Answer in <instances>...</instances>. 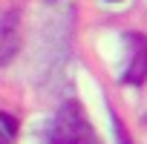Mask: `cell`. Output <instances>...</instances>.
<instances>
[{
  "mask_svg": "<svg viewBox=\"0 0 147 144\" xmlns=\"http://www.w3.org/2000/svg\"><path fill=\"white\" fill-rule=\"evenodd\" d=\"M0 138H6V133H3V130H0Z\"/></svg>",
  "mask_w": 147,
  "mask_h": 144,
  "instance_id": "277c9868",
  "label": "cell"
},
{
  "mask_svg": "<svg viewBox=\"0 0 147 144\" xmlns=\"http://www.w3.org/2000/svg\"><path fill=\"white\" fill-rule=\"evenodd\" d=\"M55 141H90L92 138V130L81 112L78 104H66L55 121V133H52Z\"/></svg>",
  "mask_w": 147,
  "mask_h": 144,
  "instance_id": "6da1fadb",
  "label": "cell"
},
{
  "mask_svg": "<svg viewBox=\"0 0 147 144\" xmlns=\"http://www.w3.org/2000/svg\"><path fill=\"white\" fill-rule=\"evenodd\" d=\"M130 61L124 66V81L127 84H144L147 81V38L144 35H127L124 38Z\"/></svg>",
  "mask_w": 147,
  "mask_h": 144,
  "instance_id": "7a4b0ae2",
  "label": "cell"
},
{
  "mask_svg": "<svg viewBox=\"0 0 147 144\" xmlns=\"http://www.w3.org/2000/svg\"><path fill=\"white\" fill-rule=\"evenodd\" d=\"M18 52V35L12 29H0V66L9 63Z\"/></svg>",
  "mask_w": 147,
  "mask_h": 144,
  "instance_id": "3957f363",
  "label": "cell"
}]
</instances>
